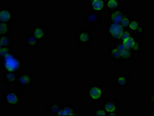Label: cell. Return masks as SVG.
Instances as JSON below:
<instances>
[{
  "label": "cell",
  "instance_id": "obj_18",
  "mask_svg": "<svg viewBox=\"0 0 154 116\" xmlns=\"http://www.w3.org/2000/svg\"><path fill=\"white\" fill-rule=\"evenodd\" d=\"M87 6L88 9H91V11L94 12V13H99L101 15L106 13L104 0H94L91 2H90L88 5H87Z\"/></svg>",
  "mask_w": 154,
  "mask_h": 116
},
{
  "label": "cell",
  "instance_id": "obj_7",
  "mask_svg": "<svg viewBox=\"0 0 154 116\" xmlns=\"http://www.w3.org/2000/svg\"><path fill=\"white\" fill-rule=\"evenodd\" d=\"M127 29L131 33L137 36H143L145 34V25L142 20L137 17H132Z\"/></svg>",
  "mask_w": 154,
  "mask_h": 116
},
{
  "label": "cell",
  "instance_id": "obj_2",
  "mask_svg": "<svg viewBox=\"0 0 154 116\" xmlns=\"http://www.w3.org/2000/svg\"><path fill=\"white\" fill-rule=\"evenodd\" d=\"M0 67L3 72H17L23 68L22 56L16 53V52L9 53L3 58L0 59Z\"/></svg>",
  "mask_w": 154,
  "mask_h": 116
},
{
  "label": "cell",
  "instance_id": "obj_12",
  "mask_svg": "<svg viewBox=\"0 0 154 116\" xmlns=\"http://www.w3.org/2000/svg\"><path fill=\"white\" fill-rule=\"evenodd\" d=\"M113 84L115 88L119 90L121 88L130 87L131 75H116L113 77Z\"/></svg>",
  "mask_w": 154,
  "mask_h": 116
},
{
  "label": "cell",
  "instance_id": "obj_6",
  "mask_svg": "<svg viewBox=\"0 0 154 116\" xmlns=\"http://www.w3.org/2000/svg\"><path fill=\"white\" fill-rule=\"evenodd\" d=\"M75 41L78 46H91L95 41V36L91 30H77L75 32Z\"/></svg>",
  "mask_w": 154,
  "mask_h": 116
},
{
  "label": "cell",
  "instance_id": "obj_4",
  "mask_svg": "<svg viewBox=\"0 0 154 116\" xmlns=\"http://www.w3.org/2000/svg\"><path fill=\"white\" fill-rule=\"evenodd\" d=\"M33 71L29 70H20L17 72V84L20 90L31 88L33 87Z\"/></svg>",
  "mask_w": 154,
  "mask_h": 116
},
{
  "label": "cell",
  "instance_id": "obj_27",
  "mask_svg": "<svg viewBox=\"0 0 154 116\" xmlns=\"http://www.w3.org/2000/svg\"><path fill=\"white\" fill-rule=\"evenodd\" d=\"M132 15L129 13H127L125 17L122 18V20H121V22L119 23V24L123 28V29H127V27H128V26H129V23H130V20H131V19H132Z\"/></svg>",
  "mask_w": 154,
  "mask_h": 116
},
{
  "label": "cell",
  "instance_id": "obj_26",
  "mask_svg": "<svg viewBox=\"0 0 154 116\" xmlns=\"http://www.w3.org/2000/svg\"><path fill=\"white\" fill-rule=\"evenodd\" d=\"M93 115L94 116H105L108 115L106 111L105 110L103 107L102 106V105H99V106H96L94 107L93 109Z\"/></svg>",
  "mask_w": 154,
  "mask_h": 116
},
{
  "label": "cell",
  "instance_id": "obj_17",
  "mask_svg": "<svg viewBox=\"0 0 154 116\" xmlns=\"http://www.w3.org/2000/svg\"><path fill=\"white\" fill-rule=\"evenodd\" d=\"M24 47L28 50H36L41 45L40 42L36 40V37L33 36L30 32L26 33L25 37H24Z\"/></svg>",
  "mask_w": 154,
  "mask_h": 116
},
{
  "label": "cell",
  "instance_id": "obj_28",
  "mask_svg": "<svg viewBox=\"0 0 154 116\" xmlns=\"http://www.w3.org/2000/svg\"><path fill=\"white\" fill-rule=\"evenodd\" d=\"M13 52H15V50L13 47H2L0 48V59Z\"/></svg>",
  "mask_w": 154,
  "mask_h": 116
},
{
  "label": "cell",
  "instance_id": "obj_1",
  "mask_svg": "<svg viewBox=\"0 0 154 116\" xmlns=\"http://www.w3.org/2000/svg\"><path fill=\"white\" fill-rule=\"evenodd\" d=\"M87 99L90 103L99 105L106 99V87L97 82L89 83L86 87Z\"/></svg>",
  "mask_w": 154,
  "mask_h": 116
},
{
  "label": "cell",
  "instance_id": "obj_30",
  "mask_svg": "<svg viewBox=\"0 0 154 116\" xmlns=\"http://www.w3.org/2000/svg\"><path fill=\"white\" fill-rule=\"evenodd\" d=\"M154 94L153 93H149L148 94V99H147V103H148L149 107H153L154 105Z\"/></svg>",
  "mask_w": 154,
  "mask_h": 116
},
{
  "label": "cell",
  "instance_id": "obj_11",
  "mask_svg": "<svg viewBox=\"0 0 154 116\" xmlns=\"http://www.w3.org/2000/svg\"><path fill=\"white\" fill-rule=\"evenodd\" d=\"M16 21L15 9L8 6H1L0 7V22L6 23L13 24Z\"/></svg>",
  "mask_w": 154,
  "mask_h": 116
},
{
  "label": "cell",
  "instance_id": "obj_20",
  "mask_svg": "<svg viewBox=\"0 0 154 116\" xmlns=\"http://www.w3.org/2000/svg\"><path fill=\"white\" fill-rule=\"evenodd\" d=\"M3 83L6 85H16L17 84V72L5 71L2 75Z\"/></svg>",
  "mask_w": 154,
  "mask_h": 116
},
{
  "label": "cell",
  "instance_id": "obj_25",
  "mask_svg": "<svg viewBox=\"0 0 154 116\" xmlns=\"http://www.w3.org/2000/svg\"><path fill=\"white\" fill-rule=\"evenodd\" d=\"M137 36H138L137 35L132 34V36H130L129 37L126 38L125 40H122V43L123 44V45L125 46L126 48L132 50V47H133V45H134L135 41H136V37H137Z\"/></svg>",
  "mask_w": 154,
  "mask_h": 116
},
{
  "label": "cell",
  "instance_id": "obj_15",
  "mask_svg": "<svg viewBox=\"0 0 154 116\" xmlns=\"http://www.w3.org/2000/svg\"><path fill=\"white\" fill-rule=\"evenodd\" d=\"M127 13H129V12L124 8L121 7L118 9L113 10V11L106 13L105 14L107 16V21L119 24L121 20H122V18L125 17Z\"/></svg>",
  "mask_w": 154,
  "mask_h": 116
},
{
  "label": "cell",
  "instance_id": "obj_31",
  "mask_svg": "<svg viewBox=\"0 0 154 116\" xmlns=\"http://www.w3.org/2000/svg\"><path fill=\"white\" fill-rule=\"evenodd\" d=\"M11 2L13 3H21V2H27L31 1V0H10Z\"/></svg>",
  "mask_w": 154,
  "mask_h": 116
},
{
  "label": "cell",
  "instance_id": "obj_16",
  "mask_svg": "<svg viewBox=\"0 0 154 116\" xmlns=\"http://www.w3.org/2000/svg\"><path fill=\"white\" fill-rule=\"evenodd\" d=\"M82 111L77 108L74 105L70 103L62 102L61 108L58 113V116L61 115H71V116H80Z\"/></svg>",
  "mask_w": 154,
  "mask_h": 116
},
{
  "label": "cell",
  "instance_id": "obj_22",
  "mask_svg": "<svg viewBox=\"0 0 154 116\" xmlns=\"http://www.w3.org/2000/svg\"><path fill=\"white\" fill-rule=\"evenodd\" d=\"M13 25L6 23L0 22V36L2 35H10L13 34Z\"/></svg>",
  "mask_w": 154,
  "mask_h": 116
},
{
  "label": "cell",
  "instance_id": "obj_21",
  "mask_svg": "<svg viewBox=\"0 0 154 116\" xmlns=\"http://www.w3.org/2000/svg\"><path fill=\"white\" fill-rule=\"evenodd\" d=\"M106 13L121 8V0H104Z\"/></svg>",
  "mask_w": 154,
  "mask_h": 116
},
{
  "label": "cell",
  "instance_id": "obj_24",
  "mask_svg": "<svg viewBox=\"0 0 154 116\" xmlns=\"http://www.w3.org/2000/svg\"><path fill=\"white\" fill-rule=\"evenodd\" d=\"M0 43L2 47H13V41L10 35L0 36Z\"/></svg>",
  "mask_w": 154,
  "mask_h": 116
},
{
  "label": "cell",
  "instance_id": "obj_14",
  "mask_svg": "<svg viewBox=\"0 0 154 116\" xmlns=\"http://www.w3.org/2000/svg\"><path fill=\"white\" fill-rule=\"evenodd\" d=\"M106 55L108 59L112 62L113 64H123L122 60L121 53L116 44H112L109 45Z\"/></svg>",
  "mask_w": 154,
  "mask_h": 116
},
{
  "label": "cell",
  "instance_id": "obj_8",
  "mask_svg": "<svg viewBox=\"0 0 154 116\" xmlns=\"http://www.w3.org/2000/svg\"><path fill=\"white\" fill-rule=\"evenodd\" d=\"M40 44H45L47 40V27L43 23H34L29 31Z\"/></svg>",
  "mask_w": 154,
  "mask_h": 116
},
{
  "label": "cell",
  "instance_id": "obj_9",
  "mask_svg": "<svg viewBox=\"0 0 154 116\" xmlns=\"http://www.w3.org/2000/svg\"><path fill=\"white\" fill-rule=\"evenodd\" d=\"M109 116L120 115V101L119 99L106 100L101 103Z\"/></svg>",
  "mask_w": 154,
  "mask_h": 116
},
{
  "label": "cell",
  "instance_id": "obj_3",
  "mask_svg": "<svg viewBox=\"0 0 154 116\" xmlns=\"http://www.w3.org/2000/svg\"><path fill=\"white\" fill-rule=\"evenodd\" d=\"M3 107H21L22 94L16 88H8L2 95Z\"/></svg>",
  "mask_w": 154,
  "mask_h": 116
},
{
  "label": "cell",
  "instance_id": "obj_5",
  "mask_svg": "<svg viewBox=\"0 0 154 116\" xmlns=\"http://www.w3.org/2000/svg\"><path fill=\"white\" fill-rule=\"evenodd\" d=\"M123 31V28L122 27L120 24L111 23L107 21L105 25V33L107 39L112 44L119 41L120 36Z\"/></svg>",
  "mask_w": 154,
  "mask_h": 116
},
{
  "label": "cell",
  "instance_id": "obj_32",
  "mask_svg": "<svg viewBox=\"0 0 154 116\" xmlns=\"http://www.w3.org/2000/svg\"><path fill=\"white\" fill-rule=\"evenodd\" d=\"M92 1H94V0H82V2L85 4H86V5H88L90 2H91Z\"/></svg>",
  "mask_w": 154,
  "mask_h": 116
},
{
  "label": "cell",
  "instance_id": "obj_19",
  "mask_svg": "<svg viewBox=\"0 0 154 116\" xmlns=\"http://www.w3.org/2000/svg\"><path fill=\"white\" fill-rule=\"evenodd\" d=\"M61 102H56V101L49 102L47 105V110L48 114L51 116H58V113L61 108Z\"/></svg>",
  "mask_w": 154,
  "mask_h": 116
},
{
  "label": "cell",
  "instance_id": "obj_13",
  "mask_svg": "<svg viewBox=\"0 0 154 116\" xmlns=\"http://www.w3.org/2000/svg\"><path fill=\"white\" fill-rule=\"evenodd\" d=\"M114 44H116V45L117 46V47H118L119 50H120L122 60L123 64H129V63H130V62L134 59L135 58L134 52H133L131 49H128V48H126V47L123 45V44L122 43V41L116 42V43H115Z\"/></svg>",
  "mask_w": 154,
  "mask_h": 116
},
{
  "label": "cell",
  "instance_id": "obj_10",
  "mask_svg": "<svg viewBox=\"0 0 154 116\" xmlns=\"http://www.w3.org/2000/svg\"><path fill=\"white\" fill-rule=\"evenodd\" d=\"M102 15L94 13V12L91 11V9H88L87 12H86V13L82 18L83 23H85L86 25L89 26L91 28L96 27L98 24L102 23Z\"/></svg>",
  "mask_w": 154,
  "mask_h": 116
},
{
  "label": "cell",
  "instance_id": "obj_23",
  "mask_svg": "<svg viewBox=\"0 0 154 116\" xmlns=\"http://www.w3.org/2000/svg\"><path fill=\"white\" fill-rule=\"evenodd\" d=\"M143 40L142 39L140 38V36H138L136 37V40L135 41V44L133 45L132 48V50L134 52L135 54H139L140 53L142 52L143 50Z\"/></svg>",
  "mask_w": 154,
  "mask_h": 116
},
{
  "label": "cell",
  "instance_id": "obj_33",
  "mask_svg": "<svg viewBox=\"0 0 154 116\" xmlns=\"http://www.w3.org/2000/svg\"><path fill=\"white\" fill-rule=\"evenodd\" d=\"M2 44H1V43H0V48H1V47H2Z\"/></svg>",
  "mask_w": 154,
  "mask_h": 116
},
{
  "label": "cell",
  "instance_id": "obj_29",
  "mask_svg": "<svg viewBox=\"0 0 154 116\" xmlns=\"http://www.w3.org/2000/svg\"><path fill=\"white\" fill-rule=\"evenodd\" d=\"M132 33H131L130 32H129V30L127 29H123V31H122V33L121 34V36H120V40L119 41H122V40H125L126 38H128V37H129L130 36H132Z\"/></svg>",
  "mask_w": 154,
  "mask_h": 116
}]
</instances>
